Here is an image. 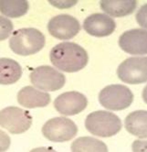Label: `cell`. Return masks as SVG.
Segmentation results:
<instances>
[{
  "label": "cell",
  "mask_w": 147,
  "mask_h": 152,
  "mask_svg": "<svg viewBox=\"0 0 147 152\" xmlns=\"http://www.w3.org/2000/svg\"><path fill=\"white\" fill-rule=\"evenodd\" d=\"M103 12L114 18H122L133 13L137 6L135 0H102L100 2Z\"/></svg>",
  "instance_id": "14"
},
{
  "label": "cell",
  "mask_w": 147,
  "mask_h": 152,
  "mask_svg": "<svg viewBox=\"0 0 147 152\" xmlns=\"http://www.w3.org/2000/svg\"><path fill=\"white\" fill-rule=\"evenodd\" d=\"M120 48L133 55H144L147 52L146 30L134 28L123 32L119 38Z\"/></svg>",
  "instance_id": "11"
},
{
  "label": "cell",
  "mask_w": 147,
  "mask_h": 152,
  "mask_svg": "<svg viewBox=\"0 0 147 152\" xmlns=\"http://www.w3.org/2000/svg\"><path fill=\"white\" fill-rule=\"evenodd\" d=\"M21 76L22 68L17 61L9 58H0V84H13Z\"/></svg>",
  "instance_id": "16"
},
{
  "label": "cell",
  "mask_w": 147,
  "mask_h": 152,
  "mask_svg": "<svg viewBox=\"0 0 147 152\" xmlns=\"http://www.w3.org/2000/svg\"><path fill=\"white\" fill-rule=\"evenodd\" d=\"M88 100L81 93L71 91L59 94L54 101L56 110L64 115H75L87 107Z\"/></svg>",
  "instance_id": "10"
},
{
  "label": "cell",
  "mask_w": 147,
  "mask_h": 152,
  "mask_svg": "<svg viewBox=\"0 0 147 152\" xmlns=\"http://www.w3.org/2000/svg\"><path fill=\"white\" fill-rule=\"evenodd\" d=\"M125 128L132 135L140 138L147 137V112L145 110L134 111L125 118Z\"/></svg>",
  "instance_id": "15"
},
{
  "label": "cell",
  "mask_w": 147,
  "mask_h": 152,
  "mask_svg": "<svg viewBox=\"0 0 147 152\" xmlns=\"http://www.w3.org/2000/svg\"><path fill=\"white\" fill-rule=\"evenodd\" d=\"M28 9L27 0H0V12L7 18H20L27 14Z\"/></svg>",
  "instance_id": "18"
},
{
  "label": "cell",
  "mask_w": 147,
  "mask_h": 152,
  "mask_svg": "<svg viewBox=\"0 0 147 152\" xmlns=\"http://www.w3.org/2000/svg\"><path fill=\"white\" fill-rule=\"evenodd\" d=\"M45 36L37 28H26L13 32L9 39V47L20 56H29L36 54L44 48Z\"/></svg>",
  "instance_id": "2"
},
{
  "label": "cell",
  "mask_w": 147,
  "mask_h": 152,
  "mask_svg": "<svg viewBox=\"0 0 147 152\" xmlns=\"http://www.w3.org/2000/svg\"><path fill=\"white\" fill-rule=\"evenodd\" d=\"M52 64L65 72H76L88 64L89 55L81 46L74 42H61L52 48L49 54Z\"/></svg>",
  "instance_id": "1"
},
{
  "label": "cell",
  "mask_w": 147,
  "mask_h": 152,
  "mask_svg": "<svg viewBox=\"0 0 147 152\" xmlns=\"http://www.w3.org/2000/svg\"><path fill=\"white\" fill-rule=\"evenodd\" d=\"M49 34L58 39H70L80 30V24L74 17L62 14L52 18L48 23Z\"/></svg>",
  "instance_id": "9"
},
{
  "label": "cell",
  "mask_w": 147,
  "mask_h": 152,
  "mask_svg": "<svg viewBox=\"0 0 147 152\" xmlns=\"http://www.w3.org/2000/svg\"><path fill=\"white\" fill-rule=\"evenodd\" d=\"M72 152H107L108 148L102 141L91 137H81L71 144Z\"/></svg>",
  "instance_id": "17"
},
{
  "label": "cell",
  "mask_w": 147,
  "mask_h": 152,
  "mask_svg": "<svg viewBox=\"0 0 147 152\" xmlns=\"http://www.w3.org/2000/svg\"><path fill=\"white\" fill-rule=\"evenodd\" d=\"M13 30V23L7 18L0 16V41L7 39Z\"/></svg>",
  "instance_id": "19"
},
{
  "label": "cell",
  "mask_w": 147,
  "mask_h": 152,
  "mask_svg": "<svg viewBox=\"0 0 147 152\" xmlns=\"http://www.w3.org/2000/svg\"><path fill=\"white\" fill-rule=\"evenodd\" d=\"M118 78L125 83L139 84L147 81V58L133 57L123 61L117 69Z\"/></svg>",
  "instance_id": "8"
},
{
  "label": "cell",
  "mask_w": 147,
  "mask_h": 152,
  "mask_svg": "<svg viewBox=\"0 0 147 152\" xmlns=\"http://www.w3.org/2000/svg\"><path fill=\"white\" fill-rule=\"evenodd\" d=\"M78 127L71 119L67 117H54L48 120L43 127L44 137L52 142H66L77 135Z\"/></svg>",
  "instance_id": "6"
},
{
  "label": "cell",
  "mask_w": 147,
  "mask_h": 152,
  "mask_svg": "<svg viewBox=\"0 0 147 152\" xmlns=\"http://www.w3.org/2000/svg\"><path fill=\"white\" fill-rule=\"evenodd\" d=\"M10 143H11V139L9 136L0 129V152L7 151L10 147Z\"/></svg>",
  "instance_id": "20"
},
{
  "label": "cell",
  "mask_w": 147,
  "mask_h": 152,
  "mask_svg": "<svg viewBox=\"0 0 147 152\" xmlns=\"http://www.w3.org/2000/svg\"><path fill=\"white\" fill-rule=\"evenodd\" d=\"M133 101V92L122 84H111L99 94V102L106 109L120 111L128 108Z\"/></svg>",
  "instance_id": "4"
},
{
  "label": "cell",
  "mask_w": 147,
  "mask_h": 152,
  "mask_svg": "<svg viewBox=\"0 0 147 152\" xmlns=\"http://www.w3.org/2000/svg\"><path fill=\"white\" fill-rule=\"evenodd\" d=\"M32 125V116L28 111L16 106H8L0 111V126L11 134H22Z\"/></svg>",
  "instance_id": "5"
},
{
  "label": "cell",
  "mask_w": 147,
  "mask_h": 152,
  "mask_svg": "<svg viewBox=\"0 0 147 152\" xmlns=\"http://www.w3.org/2000/svg\"><path fill=\"white\" fill-rule=\"evenodd\" d=\"M17 102L26 108L45 107L50 103V95L32 86H26L18 92Z\"/></svg>",
  "instance_id": "13"
},
{
  "label": "cell",
  "mask_w": 147,
  "mask_h": 152,
  "mask_svg": "<svg viewBox=\"0 0 147 152\" xmlns=\"http://www.w3.org/2000/svg\"><path fill=\"white\" fill-rule=\"evenodd\" d=\"M83 28L91 36L102 38L110 36L112 33L116 28V23L110 16L96 13L85 18Z\"/></svg>",
  "instance_id": "12"
},
{
  "label": "cell",
  "mask_w": 147,
  "mask_h": 152,
  "mask_svg": "<svg viewBox=\"0 0 147 152\" xmlns=\"http://www.w3.org/2000/svg\"><path fill=\"white\" fill-rule=\"evenodd\" d=\"M85 126L94 136L110 137L118 134L122 128V121L115 114L100 110L91 113L86 117Z\"/></svg>",
  "instance_id": "3"
},
{
  "label": "cell",
  "mask_w": 147,
  "mask_h": 152,
  "mask_svg": "<svg viewBox=\"0 0 147 152\" xmlns=\"http://www.w3.org/2000/svg\"><path fill=\"white\" fill-rule=\"evenodd\" d=\"M29 76L31 83L35 87L44 91H58L66 83L64 74L49 65H43L34 69Z\"/></svg>",
  "instance_id": "7"
}]
</instances>
